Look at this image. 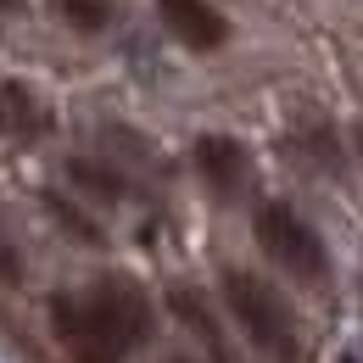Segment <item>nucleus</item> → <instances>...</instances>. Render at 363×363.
Wrapping results in <instances>:
<instances>
[{
	"label": "nucleus",
	"instance_id": "1",
	"mask_svg": "<svg viewBox=\"0 0 363 363\" xmlns=\"http://www.w3.org/2000/svg\"><path fill=\"white\" fill-rule=\"evenodd\" d=\"M50 335L73 363H129L151 341V296L129 274H101L84 291H56Z\"/></svg>",
	"mask_w": 363,
	"mask_h": 363
},
{
	"label": "nucleus",
	"instance_id": "2",
	"mask_svg": "<svg viewBox=\"0 0 363 363\" xmlns=\"http://www.w3.org/2000/svg\"><path fill=\"white\" fill-rule=\"evenodd\" d=\"M224 308L229 318L246 330V341L263 352L269 363H302V335H296V313H291V302L274 291L269 279H257V274L246 269H224Z\"/></svg>",
	"mask_w": 363,
	"mask_h": 363
},
{
	"label": "nucleus",
	"instance_id": "3",
	"mask_svg": "<svg viewBox=\"0 0 363 363\" xmlns=\"http://www.w3.org/2000/svg\"><path fill=\"white\" fill-rule=\"evenodd\" d=\"M252 235H257L263 257H274L291 279L318 285V279L330 274V252H324L318 229L308 224L291 201H263V207H257V218H252Z\"/></svg>",
	"mask_w": 363,
	"mask_h": 363
},
{
	"label": "nucleus",
	"instance_id": "4",
	"mask_svg": "<svg viewBox=\"0 0 363 363\" xmlns=\"http://www.w3.org/2000/svg\"><path fill=\"white\" fill-rule=\"evenodd\" d=\"M190 157H196L201 184H207L218 201H235V196L246 190V179H252V151H246L235 135H201Z\"/></svg>",
	"mask_w": 363,
	"mask_h": 363
},
{
	"label": "nucleus",
	"instance_id": "5",
	"mask_svg": "<svg viewBox=\"0 0 363 363\" xmlns=\"http://www.w3.org/2000/svg\"><path fill=\"white\" fill-rule=\"evenodd\" d=\"M157 17L162 28L179 40L184 50H224L229 45V17L213 6V0H157Z\"/></svg>",
	"mask_w": 363,
	"mask_h": 363
},
{
	"label": "nucleus",
	"instance_id": "6",
	"mask_svg": "<svg viewBox=\"0 0 363 363\" xmlns=\"http://www.w3.org/2000/svg\"><path fill=\"white\" fill-rule=\"evenodd\" d=\"M45 129H50L45 101L17 79H0V140H40Z\"/></svg>",
	"mask_w": 363,
	"mask_h": 363
},
{
	"label": "nucleus",
	"instance_id": "7",
	"mask_svg": "<svg viewBox=\"0 0 363 363\" xmlns=\"http://www.w3.org/2000/svg\"><path fill=\"white\" fill-rule=\"evenodd\" d=\"M168 308H174V318H179L201 347H207V358H213V363H229V347H224V335H218V318H213V308H207L190 285H174V291H168Z\"/></svg>",
	"mask_w": 363,
	"mask_h": 363
},
{
	"label": "nucleus",
	"instance_id": "8",
	"mask_svg": "<svg viewBox=\"0 0 363 363\" xmlns=\"http://www.w3.org/2000/svg\"><path fill=\"white\" fill-rule=\"evenodd\" d=\"M67 179L79 184L90 201H106V207L129 196V179H123L112 162H95V157H73V162H67Z\"/></svg>",
	"mask_w": 363,
	"mask_h": 363
},
{
	"label": "nucleus",
	"instance_id": "9",
	"mask_svg": "<svg viewBox=\"0 0 363 363\" xmlns=\"http://www.w3.org/2000/svg\"><path fill=\"white\" fill-rule=\"evenodd\" d=\"M50 17L73 34H106L118 23V0H50Z\"/></svg>",
	"mask_w": 363,
	"mask_h": 363
},
{
	"label": "nucleus",
	"instance_id": "10",
	"mask_svg": "<svg viewBox=\"0 0 363 363\" xmlns=\"http://www.w3.org/2000/svg\"><path fill=\"white\" fill-rule=\"evenodd\" d=\"M296 145H302V157H308L313 168H324V174L341 168V145H335V135H330L324 123H308V129L296 135Z\"/></svg>",
	"mask_w": 363,
	"mask_h": 363
},
{
	"label": "nucleus",
	"instance_id": "11",
	"mask_svg": "<svg viewBox=\"0 0 363 363\" xmlns=\"http://www.w3.org/2000/svg\"><path fill=\"white\" fill-rule=\"evenodd\" d=\"M45 207H50V218H56V224H62V229H73V235H79L84 246H95V240H101V229H95L90 218H84V213L73 207V201H62L56 190H50V196H45Z\"/></svg>",
	"mask_w": 363,
	"mask_h": 363
},
{
	"label": "nucleus",
	"instance_id": "12",
	"mask_svg": "<svg viewBox=\"0 0 363 363\" xmlns=\"http://www.w3.org/2000/svg\"><path fill=\"white\" fill-rule=\"evenodd\" d=\"M0 279H11V285L23 279V257H17V246H11L6 235H0Z\"/></svg>",
	"mask_w": 363,
	"mask_h": 363
},
{
	"label": "nucleus",
	"instance_id": "13",
	"mask_svg": "<svg viewBox=\"0 0 363 363\" xmlns=\"http://www.w3.org/2000/svg\"><path fill=\"white\" fill-rule=\"evenodd\" d=\"M28 11V0H0V17H23Z\"/></svg>",
	"mask_w": 363,
	"mask_h": 363
}]
</instances>
